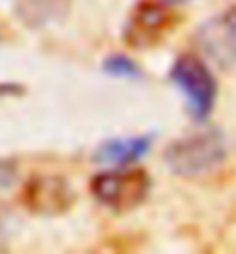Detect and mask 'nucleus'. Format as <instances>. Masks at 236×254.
Instances as JSON below:
<instances>
[{"label": "nucleus", "instance_id": "f257e3e1", "mask_svg": "<svg viewBox=\"0 0 236 254\" xmlns=\"http://www.w3.org/2000/svg\"><path fill=\"white\" fill-rule=\"evenodd\" d=\"M169 79L183 95H185V109L195 121H206L213 111L218 97V83L213 74L195 54L178 56L171 65Z\"/></svg>", "mask_w": 236, "mask_h": 254}, {"label": "nucleus", "instance_id": "f03ea898", "mask_svg": "<svg viewBox=\"0 0 236 254\" xmlns=\"http://www.w3.org/2000/svg\"><path fill=\"white\" fill-rule=\"evenodd\" d=\"M178 12L167 0H139L123 26V42L130 49H153L174 30Z\"/></svg>", "mask_w": 236, "mask_h": 254}, {"label": "nucleus", "instance_id": "7ed1b4c3", "mask_svg": "<svg viewBox=\"0 0 236 254\" xmlns=\"http://www.w3.org/2000/svg\"><path fill=\"white\" fill-rule=\"evenodd\" d=\"M169 169L183 178L204 176L220 167L225 160V143L218 132L192 134L185 139L174 141L164 155Z\"/></svg>", "mask_w": 236, "mask_h": 254}, {"label": "nucleus", "instance_id": "20e7f679", "mask_svg": "<svg viewBox=\"0 0 236 254\" xmlns=\"http://www.w3.org/2000/svg\"><path fill=\"white\" fill-rule=\"evenodd\" d=\"M151 190V178L144 169H114L97 174L90 183V192L102 206L128 213L132 208L142 206Z\"/></svg>", "mask_w": 236, "mask_h": 254}, {"label": "nucleus", "instance_id": "39448f33", "mask_svg": "<svg viewBox=\"0 0 236 254\" xmlns=\"http://www.w3.org/2000/svg\"><path fill=\"white\" fill-rule=\"evenodd\" d=\"M21 203L35 215H63L75 203V190L61 176H33L23 185Z\"/></svg>", "mask_w": 236, "mask_h": 254}, {"label": "nucleus", "instance_id": "423d86ee", "mask_svg": "<svg viewBox=\"0 0 236 254\" xmlns=\"http://www.w3.org/2000/svg\"><path fill=\"white\" fill-rule=\"evenodd\" d=\"M197 44L204 54L220 67L236 65V7L202 23L197 30Z\"/></svg>", "mask_w": 236, "mask_h": 254}, {"label": "nucleus", "instance_id": "0eeeda50", "mask_svg": "<svg viewBox=\"0 0 236 254\" xmlns=\"http://www.w3.org/2000/svg\"><path fill=\"white\" fill-rule=\"evenodd\" d=\"M151 136H128V139H109L95 150V162L109 167H128L135 160L149 153Z\"/></svg>", "mask_w": 236, "mask_h": 254}, {"label": "nucleus", "instance_id": "6e6552de", "mask_svg": "<svg viewBox=\"0 0 236 254\" xmlns=\"http://www.w3.org/2000/svg\"><path fill=\"white\" fill-rule=\"evenodd\" d=\"M58 0H16L19 16L30 26H37L51 16V9H56Z\"/></svg>", "mask_w": 236, "mask_h": 254}, {"label": "nucleus", "instance_id": "1a4fd4ad", "mask_svg": "<svg viewBox=\"0 0 236 254\" xmlns=\"http://www.w3.org/2000/svg\"><path fill=\"white\" fill-rule=\"evenodd\" d=\"M107 74L111 76H125V79H137L142 76V69L135 65V63L125 58V56H111L109 61H104V67H102Z\"/></svg>", "mask_w": 236, "mask_h": 254}, {"label": "nucleus", "instance_id": "9d476101", "mask_svg": "<svg viewBox=\"0 0 236 254\" xmlns=\"http://www.w3.org/2000/svg\"><path fill=\"white\" fill-rule=\"evenodd\" d=\"M14 178V164L12 162L0 160V188H7Z\"/></svg>", "mask_w": 236, "mask_h": 254}, {"label": "nucleus", "instance_id": "9b49d317", "mask_svg": "<svg viewBox=\"0 0 236 254\" xmlns=\"http://www.w3.org/2000/svg\"><path fill=\"white\" fill-rule=\"evenodd\" d=\"M9 95H23V88L19 83H0V97H9Z\"/></svg>", "mask_w": 236, "mask_h": 254}]
</instances>
